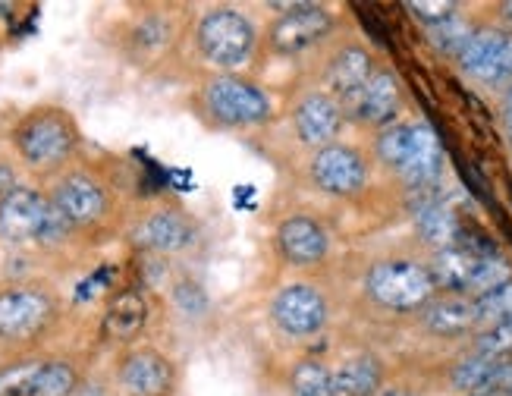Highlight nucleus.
<instances>
[{
	"mask_svg": "<svg viewBox=\"0 0 512 396\" xmlns=\"http://www.w3.org/2000/svg\"><path fill=\"white\" fill-rule=\"evenodd\" d=\"M365 293L371 302L390 308V312H418V308H425L434 299L437 286L425 264L409 258H393V261H377L368 271Z\"/></svg>",
	"mask_w": 512,
	"mask_h": 396,
	"instance_id": "1",
	"label": "nucleus"
},
{
	"mask_svg": "<svg viewBox=\"0 0 512 396\" xmlns=\"http://www.w3.org/2000/svg\"><path fill=\"white\" fill-rule=\"evenodd\" d=\"M198 48L214 66H239L252 57L255 29L236 10H211L198 26Z\"/></svg>",
	"mask_w": 512,
	"mask_h": 396,
	"instance_id": "2",
	"label": "nucleus"
},
{
	"mask_svg": "<svg viewBox=\"0 0 512 396\" xmlns=\"http://www.w3.org/2000/svg\"><path fill=\"white\" fill-rule=\"evenodd\" d=\"M76 145L73 123L60 110H41L16 129V148L32 167L60 164Z\"/></svg>",
	"mask_w": 512,
	"mask_h": 396,
	"instance_id": "3",
	"label": "nucleus"
},
{
	"mask_svg": "<svg viewBox=\"0 0 512 396\" xmlns=\"http://www.w3.org/2000/svg\"><path fill=\"white\" fill-rule=\"evenodd\" d=\"M208 107L211 114L227 126H255L271 117V101L252 82L236 76H220L208 85Z\"/></svg>",
	"mask_w": 512,
	"mask_h": 396,
	"instance_id": "4",
	"label": "nucleus"
},
{
	"mask_svg": "<svg viewBox=\"0 0 512 396\" xmlns=\"http://www.w3.org/2000/svg\"><path fill=\"white\" fill-rule=\"evenodd\" d=\"M280 10L286 16H280L271 29V44L277 54H302L333 26V16L315 4H280Z\"/></svg>",
	"mask_w": 512,
	"mask_h": 396,
	"instance_id": "5",
	"label": "nucleus"
},
{
	"mask_svg": "<svg viewBox=\"0 0 512 396\" xmlns=\"http://www.w3.org/2000/svg\"><path fill=\"white\" fill-rule=\"evenodd\" d=\"M274 321L289 337H311L327 321V302L315 286L289 283L274 299Z\"/></svg>",
	"mask_w": 512,
	"mask_h": 396,
	"instance_id": "6",
	"label": "nucleus"
},
{
	"mask_svg": "<svg viewBox=\"0 0 512 396\" xmlns=\"http://www.w3.org/2000/svg\"><path fill=\"white\" fill-rule=\"evenodd\" d=\"M311 180L330 195H355L368 180V167L355 148L327 145L311 161Z\"/></svg>",
	"mask_w": 512,
	"mask_h": 396,
	"instance_id": "7",
	"label": "nucleus"
},
{
	"mask_svg": "<svg viewBox=\"0 0 512 396\" xmlns=\"http://www.w3.org/2000/svg\"><path fill=\"white\" fill-rule=\"evenodd\" d=\"M54 305L38 290L0 293V340H26L51 321Z\"/></svg>",
	"mask_w": 512,
	"mask_h": 396,
	"instance_id": "8",
	"label": "nucleus"
},
{
	"mask_svg": "<svg viewBox=\"0 0 512 396\" xmlns=\"http://www.w3.org/2000/svg\"><path fill=\"white\" fill-rule=\"evenodd\" d=\"M51 202L35 189H16L0 202V236L7 242H38Z\"/></svg>",
	"mask_w": 512,
	"mask_h": 396,
	"instance_id": "9",
	"label": "nucleus"
},
{
	"mask_svg": "<svg viewBox=\"0 0 512 396\" xmlns=\"http://www.w3.org/2000/svg\"><path fill=\"white\" fill-rule=\"evenodd\" d=\"M399 101H403V88H399V79L390 70H374V76L368 79V85L362 88V95L352 101L355 117L371 126H390Z\"/></svg>",
	"mask_w": 512,
	"mask_h": 396,
	"instance_id": "10",
	"label": "nucleus"
},
{
	"mask_svg": "<svg viewBox=\"0 0 512 396\" xmlns=\"http://www.w3.org/2000/svg\"><path fill=\"white\" fill-rule=\"evenodd\" d=\"M195 230L180 211H154L132 233V242L151 252H180L192 246Z\"/></svg>",
	"mask_w": 512,
	"mask_h": 396,
	"instance_id": "11",
	"label": "nucleus"
},
{
	"mask_svg": "<svg viewBox=\"0 0 512 396\" xmlns=\"http://www.w3.org/2000/svg\"><path fill=\"white\" fill-rule=\"evenodd\" d=\"M343 126V114L333 98L327 95H308L299 107H296V132L299 139L311 148H327L337 132Z\"/></svg>",
	"mask_w": 512,
	"mask_h": 396,
	"instance_id": "12",
	"label": "nucleus"
},
{
	"mask_svg": "<svg viewBox=\"0 0 512 396\" xmlns=\"http://www.w3.org/2000/svg\"><path fill=\"white\" fill-rule=\"evenodd\" d=\"M277 242L286 261L293 264H318L327 255V233L318 220L311 217H286L280 230H277Z\"/></svg>",
	"mask_w": 512,
	"mask_h": 396,
	"instance_id": "13",
	"label": "nucleus"
},
{
	"mask_svg": "<svg viewBox=\"0 0 512 396\" xmlns=\"http://www.w3.org/2000/svg\"><path fill=\"white\" fill-rule=\"evenodd\" d=\"M120 384L126 396H164L173 384V368L158 352H136L123 362Z\"/></svg>",
	"mask_w": 512,
	"mask_h": 396,
	"instance_id": "14",
	"label": "nucleus"
},
{
	"mask_svg": "<svg viewBox=\"0 0 512 396\" xmlns=\"http://www.w3.org/2000/svg\"><path fill=\"white\" fill-rule=\"evenodd\" d=\"M54 205L66 214L70 224H95L107 208L101 186L88 176H66L54 189Z\"/></svg>",
	"mask_w": 512,
	"mask_h": 396,
	"instance_id": "15",
	"label": "nucleus"
},
{
	"mask_svg": "<svg viewBox=\"0 0 512 396\" xmlns=\"http://www.w3.org/2000/svg\"><path fill=\"white\" fill-rule=\"evenodd\" d=\"M421 324L425 330H431L434 337H459L469 334L472 327H478L475 321V305L465 296H440L431 299L425 308H421Z\"/></svg>",
	"mask_w": 512,
	"mask_h": 396,
	"instance_id": "16",
	"label": "nucleus"
},
{
	"mask_svg": "<svg viewBox=\"0 0 512 396\" xmlns=\"http://www.w3.org/2000/svg\"><path fill=\"white\" fill-rule=\"evenodd\" d=\"M415 230L434 252H440V249L456 246L462 224H459L456 211L443 202V198H431V202L415 205Z\"/></svg>",
	"mask_w": 512,
	"mask_h": 396,
	"instance_id": "17",
	"label": "nucleus"
},
{
	"mask_svg": "<svg viewBox=\"0 0 512 396\" xmlns=\"http://www.w3.org/2000/svg\"><path fill=\"white\" fill-rule=\"evenodd\" d=\"M506 41H509V35L503 29H494V26L478 29L472 35V41L465 44V51L456 57L459 60V70L465 76H472V79H478V82L487 85V79H491L494 66H497V60H500V54L506 48Z\"/></svg>",
	"mask_w": 512,
	"mask_h": 396,
	"instance_id": "18",
	"label": "nucleus"
},
{
	"mask_svg": "<svg viewBox=\"0 0 512 396\" xmlns=\"http://www.w3.org/2000/svg\"><path fill=\"white\" fill-rule=\"evenodd\" d=\"M371 76H374V60L365 48H355V44L343 48L330 63V85H333V92H340L346 101L359 98Z\"/></svg>",
	"mask_w": 512,
	"mask_h": 396,
	"instance_id": "19",
	"label": "nucleus"
},
{
	"mask_svg": "<svg viewBox=\"0 0 512 396\" xmlns=\"http://www.w3.org/2000/svg\"><path fill=\"white\" fill-rule=\"evenodd\" d=\"M475 261H478L475 255L462 252L459 246H450V249L434 252L428 271H431V280L437 290L450 293V296H465L469 293V283H472Z\"/></svg>",
	"mask_w": 512,
	"mask_h": 396,
	"instance_id": "20",
	"label": "nucleus"
},
{
	"mask_svg": "<svg viewBox=\"0 0 512 396\" xmlns=\"http://www.w3.org/2000/svg\"><path fill=\"white\" fill-rule=\"evenodd\" d=\"M503 362L506 359H487V356H478V352H472L469 359H462L453 374H450V384L462 393L469 396H494L497 387H500V374H503Z\"/></svg>",
	"mask_w": 512,
	"mask_h": 396,
	"instance_id": "21",
	"label": "nucleus"
},
{
	"mask_svg": "<svg viewBox=\"0 0 512 396\" xmlns=\"http://www.w3.org/2000/svg\"><path fill=\"white\" fill-rule=\"evenodd\" d=\"M148 321V305L142 293L126 290L114 302H110L107 315H104V334L110 340H132L145 327Z\"/></svg>",
	"mask_w": 512,
	"mask_h": 396,
	"instance_id": "22",
	"label": "nucleus"
},
{
	"mask_svg": "<svg viewBox=\"0 0 512 396\" xmlns=\"http://www.w3.org/2000/svg\"><path fill=\"white\" fill-rule=\"evenodd\" d=\"M384 381V368L374 356H355L346 359L337 371H333V387L343 396H377Z\"/></svg>",
	"mask_w": 512,
	"mask_h": 396,
	"instance_id": "23",
	"label": "nucleus"
},
{
	"mask_svg": "<svg viewBox=\"0 0 512 396\" xmlns=\"http://www.w3.org/2000/svg\"><path fill=\"white\" fill-rule=\"evenodd\" d=\"M412 148H415V123H390L377 136V158L396 173L409 164Z\"/></svg>",
	"mask_w": 512,
	"mask_h": 396,
	"instance_id": "24",
	"label": "nucleus"
},
{
	"mask_svg": "<svg viewBox=\"0 0 512 396\" xmlns=\"http://www.w3.org/2000/svg\"><path fill=\"white\" fill-rule=\"evenodd\" d=\"M475 32H478V29L472 26V22L456 13L453 19L440 22V26H431V29H428V41H431V48H434L437 54L459 57V54L465 51V44L472 41Z\"/></svg>",
	"mask_w": 512,
	"mask_h": 396,
	"instance_id": "25",
	"label": "nucleus"
},
{
	"mask_svg": "<svg viewBox=\"0 0 512 396\" xmlns=\"http://www.w3.org/2000/svg\"><path fill=\"white\" fill-rule=\"evenodd\" d=\"M509 280H512V261H509V258H503V255L478 258L465 299H478V296L497 290V286H503V283H509Z\"/></svg>",
	"mask_w": 512,
	"mask_h": 396,
	"instance_id": "26",
	"label": "nucleus"
},
{
	"mask_svg": "<svg viewBox=\"0 0 512 396\" xmlns=\"http://www.w3.org/2000/svg\"><path fill=\"white\" fill-rule=\"evenodd\" d=\"M289 390L293 396H337L333 387V371L321 362H299L289 378Z\"/></svg>",
	"mask_w": 512,
	"mask_h": 396,
	"instance_id": "27",
	"label": "nucleus"
},
{
	"mask_svg": "<svg viewBox=\"0 0 512 396\" xmlns=\"http://www.w3.org/2000/svg\"><path fill=\"white\" fill-rule=\"evenodd\" d=\"M76 390V371L66 362H48L41 365L35 381L29 387V396H73Z\"/></svg>",
	"mask_w": 512,
	"mask_h": 396,
	"instance_id": "28",
	"label": "nucleus"
},
{
	"mask_svg": "<svg viewBox=\"0 0 512 396\" xmlns=\"http://www.w3.org/2000/svg\"><path fill=\"white\" fill-rule=\"evenodd\" d=\"M472 305H475V321L481 324V330L509 321L512 318V280L497 286L491 293L472 299Z\"/></svg>",
	"mask_w": 512,
	"mask_h": 396,
	"instance_id": "29",
	"label": "nucleus"
},
{
	"mask_svg": "<svg viewBox=\"0 0 512 396\" xmlns=\"http://www.w3.org/2000/svg\"><path fill=\"white\" fill-rule=\"evenodd\" d=\"M475 352L478 356H487V359H512V318L503 324L478 330Z\"/></svg>",
	"mask_w": 512,
	"mask_h": 396,
	"instance_id": "30",
	"label": "nucleus"
},
{
	"mask_svg": "<svg viewBox=\"0 0 512 396\" xmlns=\"http://www.w3.org/2000/svg\"><path fill=\"white\" fill-rule=\"evenodd\" d=\"M409 13H415V19L421 22L425 29L440 26L459 13V4H450V0H418V4H406Z\"/></svg>",
	"mask_w": 512,
	"mask_h": 396,
	"instance_id": "31",
	"label": "nucleus"
},
{
	"mask_svg": "<svg viewBox=\"0 0 512 396\" xmlns=\"http://www.w3.org/2000/svg\"><path fill=\"white\" fill-rule=\"evenodd\" d=\"M41 365H16L0 371V396H29V387L35 381Z\"/></svg>",
	"mask_w": 512,
	"mask_h": 396,
	"instance_id": "32",
	"label": "nucleus"
},
{
	"mask_svg": "<svg viewBox=\"0 0 512 396\" xmlns=\"http://www.w3.org/2000/svg\"><path fill=\"white\" fill-rule=\"evenodd\" d=\"M176 305H180L183 312H189V315H198L205 308V293L198 290L195 283H180V286H176Z\"/></svg>",
	"mask_w": 512,
	"mask_h": 396,
	"instance_id": "33",
	"label": "nucleus"
},
{
	"mask_svg": "<svg viewBox=\"0 0 512 396\" xmlns=\"http://www.w3.org/2000/svg\"><path fill=\"white\" fill-rule=\"evenodd\" d=\"M16 189H19V186H16V180H13V170L0 164V202H4V198H7L10 192H16Z\"/></svg>",
	"mask_w": 512,
	"mask_h": 396,
	"instance_id": "34",
	"label": "nucleus"
},
{
	"mask_svg": "<svg viewBox=\"0 0 512 396\" xmlns=\"http://www.w3.org/2000/svg\"><path fill=\"white\" fill-rule=\"evenodd\" d=\"M497 13H500V26H503V32L509 35V32H512V0H506V4H500V7H497Z\"/></svg>",
	"mask_w": 512,
	"mask_h": 396,
	"instance_id": "35",
	"label": "nucleus"
},
{
	"mask_svg": "<svg viewBox=\"0 0 512 396\" xmlns=\"http://www.w3.org/2000/svg\"><path fill=\"white\" fill-rule=\"evenodd\" d=\"M503 120H506V126L512 123V85L503 92Z\"/></svg>",
	"mask_w": 512,
	"mask_h": 396,
	"instance_id": "36",
	"label": "nucleus"
},
{
	"mask_svg": "<svg viewBox=\"0 0 512 396\" xmlns=\"http://www.w3.org/2000/svg\"><path fill=\"white\" fill-rule=\"evenodd\" d=\"M79 396H104V393H101V387H95V384H92V387H85Z\"/></svg>",
	"mask_w": 512,
	"mask_h": 396,
	"instance_id": "37",
	"label": "nucleus"
},
{
	"mask_svg": "<svg viewBox=\"0 0 512 396\" xmlns=\"http://www.w3.org/2000/svg\"><path fill=\"white\" fill-rule=\"evenodd\" d=\"M384 396H409V393H406V390H387Z\"/></svg>",
	"mask_w": 512,
	"mask_h": 396,
	"instance_id": "38",
	"label": "nucleus"
},
{
	"mask_svg": "<svg viewBox=\"0 0 512 396\" xmlns=\"http://www.w3.org/2000/svg\"><path fill=\"white\" fill-rule=\"evenodd\" d=\"M506 129H509V145H512V123H509V126H506Z\"/></svg>",
	"mask_w": 512,
	"mask_h": 396,
	"instance_id": "39",
	"label": "nucleus"
},
{
	"mask_svg": "<svg viewBox=\"0 0 512 396\" xmlns=\"http://www.w3.org/2000/svg\"><path fill=\"white\" fill-rule=\"evenodd\" d=\"M500 396H512V387H509V390H503V393H500Z\"/></svg>",
	"mask_w": 512,
	"mask_h": 396,
	"instance_id": "40",
	"label": "nucleus"
}]
</instances>
